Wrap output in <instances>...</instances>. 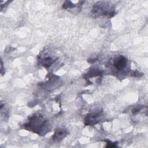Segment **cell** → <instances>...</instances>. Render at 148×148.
Returning a JSON list of instances; mask_svg holds the SVG:
<instances>
[{
    "instance_id": "obj_2",
    "label": "cell",
    "mask_w": 148,
    "mask_h": 148,
    "mask_svg": "<svg viewBox=\"0 0 148 148\" xmlns=\"http://www.w3.org/2000/svg\"><path fill=\"white\" fill-rule=\"evenodd\" d=\"M65 134V132L64 131L62 130H59L57 131V133H56L55 135V138L54 139H60V138H62Z\"/></svg>"
},
{
    "instance_id": "obj_1",
    "label": "cell",
    "mask_w": 148,
    "mask_h": 148,
    "mask_svg": "<svg viewBox=\"0 0 148 148\" xmlns=\"http://www.w3.org/2000/svg\"><path fill=\"white\" fill-rule=\"evenodd\" d=\"M127 64V60L123 56H119L114 61V65L117 69L121 70L124 69Z\"/></svg>"
}]
</instances>
